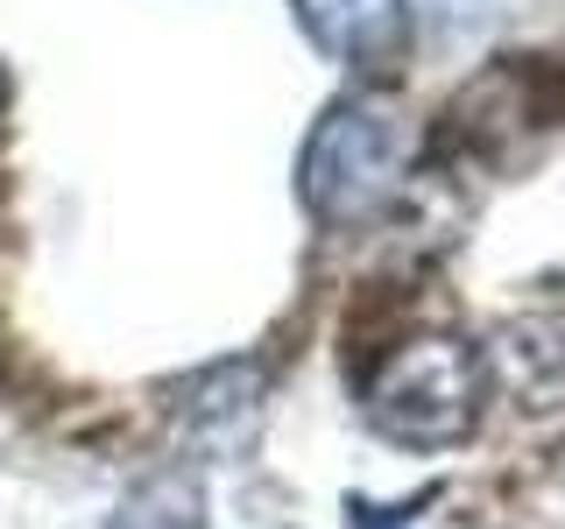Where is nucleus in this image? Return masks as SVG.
Segmentation results:
<instances>
[{
	"label": "nucleus",
	"mask_w": 565,
	"mask_h": 529,
	"mask_svg": "<svg viewBox=\"0 0 565 529\" xmlns=\"http://www.w3.org/2000/svg\"><path fill=\"white\" fill-rule=\"evenodd\" d=\"M403 170H411V134L388 99H332L305 134L297 155V198L318 226H367L375 212L396 205Z\"/></svg>",
	"instance_id": "obj_1"
},
{
	"label": "nucleus",
	"mask_w": 565,
	"mask_h": 529,
	"mask_svg": "<svg viewBox=\"0 0 565 529\" xmlns=\"http://www.w3.org/2000/svg\"><path fill=\"white\" fill-rule=\"evenodd\" d=\"M361 402H367V423L388 445L438 452V445H459L481 423L488 367L459 332H411L403 346H388L375 360Z\"/></svg>",
	"instance_id": "obj_2"
},
{
	"label": "nucleus",
	"mask_w": 565,
	"mask_h": 529,
	"mask_svg": "<svg viewBox=\"0 0 565 529\" xmlns=\"http://www.w3.org/2000/svg\"><path fill=\"white\" fill-rule=\"evenodd\" d=\"M297 29L347 71H396L411 57V0H290Z\"/></svg>",
	"instance_id": "obj_3"
},
{
	"label": "nucleus",
	"mask_w": 565,
	"mask_h": 529,
	"mask_svg": "<svg viewBox=\"0 0 565 529\" xmlns=\"http://www.w3.org/2000/svg\"><path fill=\"white\" fill-rule=\"evenodd\" d=\"M255 410H262V375L247 360L205 367V375H191L184 388H177V417H184L199 438H212V445H220L226 431H247Z\"/></svg>",
	"instance_id": "obj_4"
},
{
	"label": "nucleus",
	"mask_w": 565,
	"mask_h": 529,
	"mask_svg": "<svg viewBox=\"0 0 565 529\" xmlns=\"http://www.w3.org/2000/svg\"><path fill=\"white\" fill-rule=\"evenodd\" d=\"M106 529H205V487H199V473H184V466L149 473L141 487L120 494V508L106 516Z\"/></svg>",
	"instance_id": "obj_5"
},
{
	"label": "nucleus",
	"mask_w": 565,
	"mask_h": 529,
	"mask_svg": "<svg viewBox=\"0 0 565 529\" xmlns=\"http://www.w3.org/2000/svg\"><path fill=\"white\" fill-rule=\"evenodd\" d=\"M0 114H8V71H0Z\"/></svg>",
	"instance_id": "obj_6"
},
{
	"label": "nucleus",
	"mask_w": 565,
	"mask_h": 529,
	"mask_svg": "<svg viewBox=\"0 0 565 529\" xmlns=\"http://www.w3.org/2000/svg\"><path fill=\"white\" fill-rule=\"evenodd\" d=\"M446 8H467V0H446Z\"/></svg>",
	"instance_id": "obj_7"
}]
</instances>
